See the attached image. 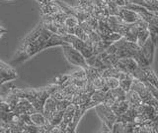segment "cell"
Returning a JSON list of instances; mask_svg holds the SVG:
<instances>
[{"mask_svg": "<svg viewBox=\"0 0 158 133\" xmlns=\"http://www.w3.org/2000/svg\"><path fill=\"white\" fill-rule=\"evenodd\" d=\"M52 35V32L40 22L39 25L31 33L28 34V36L24 38L17 52L15 53L12 64L24 62L39 52L44 50V45Z\"/></svg>", "mask_w": 158, "mask_h": 133, "instance_id": "1", "label": "cell"}, {"mask_svg": "<svg viewBox=\"0 0 158 133\" xmlns=\"http://www.w3.org/2000/svg\"><path fill=\"white\" fill-rule=\"evenodd\" d=\"M60 87L57 85L51 82L48 86L40 87V88H17L13 90V93H15L19 97H24L32 103L34 107L36 108L38 112L44 111V106L47 100L52 93Z\"/></svg>", "mask_w": 158, "mask_h": 133, "instance_id": "2", "label": "cell"}, {"mask_svg": "<svg viewBox=\"0 0 158 133\" xmlns=\"http://www.w3.org/2000/svg\"><path fill=\"white\" fill-rule=\"evenodd\" d=\"M94 108H95L97 114L101 118V120L103 122V127L101 131L112 132L113 125H114V123L117 121V118H118V116L115 114V112L113 111L112 107L102 102Z\"/></svg>", "mask_w": 158, "mask_h": 133, "instance_id": "3", "label": "cell"}, {"mask_svg": "<svg viewBox=\"0 0 158 133\" xmlns=\"http://www.w3.org/2000/svg\"><path fill=\"white\" fill-rule=\"evenodd\" d=\"M131 90L135 91L138 95H139L142 101L144 102L145 104L153 106L158 111V100L153 95V93L150 91L149 88H148L142 82H140L139 80H137V78H135Z\"/></svg>", "mask_w": 158, "mask_h": 133, "instance_id": "4", "label": "cell"}, {"mask_svg": "<svg viewBox=\"0 0 158 133\" xmlns=\"http://www.w3.org/2000/svg\"><path fill=\"white\" fill-rule=\"evenodd\" d=\"M63 37H64L65 42L69 43L75 49H77V50L84 56L85 59H88V58H90L91 56L94 55V48H93V45H92L90 40L84 41V40H82V39L78 38L77 36L72 35V34L63 35Z\"/></svg>", "mask_w": 158, "mask_h": 133, "instance_id": "5", "label": "cell"}, {"mask_svg": "<svg viewBox=\"0 0 158 133\" xmlns=\"http://www.w3.org/2000/svg\"><path fill=\"white\" fill-rule=\"evenodd\" d=\"M62 50L63 54L65 56L66 60L71 64L73 66H77L79 68L83 69V70H87L89 68V65L86 62V59L84 58V56L79 52L77 49L74 48L70 44H66V45H63Z\"/></svg>", "mask_w": 158, "mask_h": 133, "instance_id": "6", "label": "cell"}, {"mask_svg": "<svg viewBox=\"0 0 158 133\" xmlns=\"http://www.w3.org/2000/svg\"><path fill=\"white\" fill-rule=\"evenodd\" d=\"M98 105V103L93 101L91 100V102L88 103V104L85 105H75V112H74V116H73V119L72 121L69 123V125L67 126L65 133H74L76 131V128L79 121L81 120V118L83 117L84 113H85L88 109H91V108H94L95 106Z\"/></svg>", "mask_w": 158, "mask_h": 133, "instance_id": "7", "label": "cell"}, {"mask_svg": "<svg viewBox=\"0 0 158 133\" xmlns=\"http://www.w3.org/2000/svg\"><path fill=\"white\" fill-rule=\"evenodd\" d=\"M56 2L59 4V6L62 8V10L64 12H66L68 15H72L74 17H76L79 22H85L87 19L91 16V14L87 12L86 10H84L81 7L79 6H70L69 4L61 1V0H56Z\"/></svg>", "mask_w": 158, "mask_h": 133, "instance_id": "8", "label": "cell"}, {"mask_svg": "<svg viewBox=\"0 0 158 133\" xmlns=\"http://www.w3.org/2000/svg\"><path fill=\"white\" fill-rule=\"evenodd\" d=\"M114 67L123 73H131V75H133V73H135L136 71V69L138 68V64L133 58H123V59H120Z\"/></svg>", "mask_w": 158, "mask_h": 133, "instance_id": "9", "label": "cell"}, {"mask_svg": "<svg viewBox=\"0 0 158 133\" xmlns=\"http://www.w3.org/2000/svg\"><path fill=\"white\" fill-rule=\"evenodd\" d=\"M118 16H120L125 22L130 23V24L135 23L137 20H139L141 18L138 13L131 10V9H128V8L125 7V6L120 7V15Z\"/></svg>", "mask_w": 158, "mask_h": 133, "instance_id": "10", "label": "cell"}, {"mask_svg": "<svg viewBox=\"0 0 158 133\" xmlns=\"http://www.w3.org/2000/svg\"><path fill=\"white\" fill-rule=\"evenodd\" d=\"M57 111V107H56V98L53 96H49L46 103H44V115L46 116L47 120L49 121L52 118V116L56 114V112Z\"/></svg>", "mask_w": 158, "mask_h": 133, "instance_id": "11", "label": "cell"}, {"mask_svg": "<svg viewBox=\"0 0 158 133\" xmlns=\"http://www.w3.org/2000/svg\"><path fill=\"white\" fill-rule=\"evenodd\" d=\"M155 44L153 43L151 37H149L146 40V42L143 44V46L140 47L141 50L143 52V55L146 58V60L148 61V63L152 65L153 63V57H154V49H155Z\"/></svg>", "mask_w": 158, "mask_h": 133, "instance_id": "12", "label": "cell"}, {"mask_svg": "<svg viewBox=\"0 0 158 133\" xmlns=\"http://www.w3.org/2000/svg\"><path fill=\"white\" fill-rule=\"evenodd\" d=\"M18 77L17 72L14 70L13 68L11 69H3L0 68V85L7 82H12L16 80Z\"/></svg>", "mask_w": 158, "mask_h": 133, "instance_id": "13", "label": "cell"}, {"mask_svg": "<svg viewBox=\"0 0 158 133\" xmlns=\"http://www.w3.org/2000/svg\"><path fill=\"white\" fill-rule=\"evenodd\" d=\"M94 91H84L79 93V95H75L73 97L71 102L74 105H85L91 102L92 100V95Z\"/></svg>", "mask_w": 158, "mask_h": 133, "instance_id": "14", "label": "cell"}, {"mask_svg": "<svg viewBox=\"0 0 158 133\" xmlns=\"http://www.w3.org/2000/svg\"><path fill=\"white\" fill-rule=\"evenodd\" d=\"M113 111L115 112V114L117 116H120L122 114H123L127 109L128 107H130V102H128L127 100H123V101H120V102H116L114 103L113 105H111Z\"/></svg>", "mask_w": 158, "mask_h": 133, "instance_id": "15", "label": "cell"}, {"mask_svg": "<svg viewBox=\"0 0 158 133\" xmlns=\"http://www.w3.org/2000/svg\"><path fill=\"white\" fill-rule=\"evenodd\" d=\"M127 100H128V102H130V104L133 105V106H138V105L142 104V103H144L142 101L139 95L133 90H131L127 92Z\"/></svg>", "mask_w": 158, "mask_h": 133, "instance_id": "16", "label": "cell"}, {"mask_svg": "<svg viewBox=\"0 0 158 133\" xmlns=\"http://www.w3.org/2000/svg\"><path fill=\"white\" fill-rule=\"evenodd\" d=\"M133 80H135V77L131 75V73H127L125 77L120 80V86L127 92L128 91H131Z\"/></svg>", "mask_w": 158, "mask_h": 133, "instance_id": "17", "label": "cell"}, {"mask_svg": "<svg viewBox=\"0 0 158 133\" xmlns=\"http://www.w3.org/2000/svg\"><path fill=\"white\" fill-rule=\"evenodd\" d=\"M31 118H32V121L34 124L39 125V126H42V125H44V124H47V123H48V121L47 120V118L44 115L43 112L37 111L35 113H32Z\"/></svg>", "mask_w": 158, "mask_h": 133, "instance_id": "18", "label": "cell"}, {"mask_svg": "<svg viewBox=\"0 0 158 133\" xmlns=\"http://www.w3.org/2000/svg\"><path fill=\"white\" fill-rule=\"evenodd\" d=\"M79 24H80V22H79L78 19L72 15H68L65 22H64V25L67 26L68 28H74L75 26L79 25Z\"/></svg>", "mask_w": 158, "mask_h": 133, "instance_id": "19", "label": "cell"}, {"mask_svg": "<svg viewBox=\"0 0 158 133\" xmlns=\"http://www.w3.org/2000/svg\"><path fill=\"white\" fill-rule=\"evenodd\" d=\"M106 78L107 86H109L110 90L120 86V81H118V78H114V77H108V78Z\"/></svg>", "mask_w": 158, "mask_h": 133, "instance_id": "20", "label": "cell"}, {"mask_svg": "<svg viewBox=\"0 0 158 133\" xmlns=\"http://www.w3.org/2000/svg\"><path fill=\"white\" fill-rule=\"evenodd\" d=\"M0 111L2 112H12V108L6 100H0Z\"/></svg>", "mask_w": 158, "mask_h": 133, "instance_id": "21", "label": "cell"}, {"mask_svg": "<svg viewBox=\"0 0 158 133\" xmlns=\"http://www.w3.org/2000/svg\"><path fill=\"white\" fill-rule=\"evenodd\" d=\"M0 133H7V122L0 120Z\"/></svg>", "mask_w": 158, "mask_h": 133, "instance_id": "22", "label": "cell"}, {"mask_svg": "<svg viewBox=\"0 0 158 133\" xmlns=\"http://www.w3.org/2000/svg\"><path fill=\"white\" fill-rule=\"evenodd\" d=\"M36 1L39 3L40 6H43V5H47L49 2H52V0H36Z\"/></svg>", "mask_w": 158, "mask_h": 133, "instance_id": "23", "label": "cell"}, {"mask_svg": "<svg viewBox=\"0 0 158 133\" xmlns=\"http://www.w3.org/2000/svg\"><path fill=\"white\" fill-rule=\"evenodd\" d=\"M0 68H3V69H11V67L8 66V64L2 62L1 60H0Z\"/></svg>", "mask_w": 158, "mask_h": 133, "instance_id": "24", "label": "cell"}, {"mask_svg": "<svg viewBox=\"0 0 158 133\" xmlns=\"http://www.w3.org/2000/svg\"><path fill=\"white\" fill-rule=\"evenodd\" d=\"M0 32H1V33H6L7 32V30L1 25V24H0Z\"/></svg>", "mask_w": 158, "mask_h": 133, "instance_id": "25", "label": "cell"}, {"mask_svg": "<svg viewBox=\"0 0 158 133\" xmlns=\"http://www.w3.org/2000/svg\"><path fill=\"white\" fill-rule=\"evenodd\" d=\"M0 100H2V96H1V87H0Z\"/></svg>", "mask_w": 158, "mask_h": 133, "instance_id": "26", "label": "cell"}, {"mask_svg": "<svg viewBox=\"0 0 158 133\" xmlns=\"http://www.w3.org/2000/svg\"><path fill=\"white\" fill-rule=\"evenodd\" d=\"M3 34H4V33H1V32H0V39H1V37L3 36Z\"/></svg>", "mask_w": 158, "mask_h": 133, "instance_id": "27", "label": "cell"}, {"mask_svg": "<svg viewBox=\"0 0 158 133\" xmlns=\"http://www.w3.org/2000/svg\"><path fill=\"white\" fill-rule=\"evenodd\" d=\"M156 47H158V42H157V44H156Z\"/></svg>", "mask_w": 158, "mask_h": 133, "instance_id": "28", "label": "cell"}]
</instances>
